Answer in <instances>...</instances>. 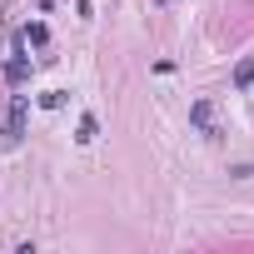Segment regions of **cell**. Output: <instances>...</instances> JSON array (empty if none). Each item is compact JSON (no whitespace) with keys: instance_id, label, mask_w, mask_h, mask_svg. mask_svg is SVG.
I'll return each mask as SVG.
<instances>
[{"instance_id":"obj_1","label":"cell","mask_w":254,"mask_h":254,"mask_svg":"<svg viewBox=\"0 0 254 254\" xmlns=\"http://www.w3.org/2000/svg\"><path fill=\"white\" fill-rule=\"evenodd\" d=\"M20 135H25V95H15V105H10V120H5V135H0V145H5V150H15V145H20Z\"/></svg>"},{"instance_id":"obj_2","label":"cell","mask_w":254,"mask_h":254,"mask_svg":"<svg viewBox=\"0 0 254 254\" xmlns=\"http://www.w3.org/2000/svg\"><path fill=\"white\" fill-rule=\"evenodd\" d=\"M190 120H194V130H199L204 140L219 135V130H214V105H209V100H194V105H190Z\"/></svg>"},{"instance_id":"obj_3","label":"cell","mask_w":254,"mask_h":254,"mask_svg":"<svg viewBox=\"0 0 254 254\" xmlns=\"http://www.w3.org/2000/svg\"><path fill=\"white\" fill-rule=\"evenodd\" d=\"M30 70H35V65H30V55H20V50L5 60V80H10V85H25V80H30Z\"/></svg>"},{"instance_id":"obj_4","label":"cell","mask_w":254,"mask_h":254,"mask_svg":"<svg viewBox=\"0 0 254 254\" xmlns=\"http://www.w3.org/2000/svg\"><path fill=\"white\" fill-rule=\"evenodd\" d=\"M234 85H239V90H249V85H254V55H244V60L234 65Z\"/></svg>"},{"instance_id":"obj_5","label":"cell","mask_w":254,"mask_h":254,"mask_svg":"<svg viewBox=\"0 0 254 254\" xmlns=\"http://www.w3.org/2000/svg\"><path fill=\"white\" fill-rule=\"evenodd\" d=\"M95 135H100V120H95V115H80V130H75V140H80V145H90Z\"/></svg>"},{"instance_id":"obj_6","label":"cell","mask_w":254,"mask_h":254,"mask_svg":"<svg viewBox=\"0 0 254 254\" xmlns=\"http://www.w3.org/2000/svg\"><path fill=\"white\" fill-rule=\"evenodd\" d=\"M45 35H50V30H45V25H40V20H35V25H25V30H20V40H25V45H45Z\"/></svg>"},{"instance_id":"obj_7","label":"cell","mask_w":254,"mask_h":254,"mask_svg":"<svg viewBox=\"0 0 254 254\" xmlns=\"http://www.w3.org/2000/svg\"><path fill=\"white\" fill-rule=\"evenodd\" d=\"M40 105H45V110H60V105H65V90H50V95H40Z\"/></svg>"}]
</instances>
